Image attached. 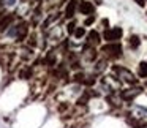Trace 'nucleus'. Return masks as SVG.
Listing matches in <instances>:
<instances>
[{"label": "nucleus", "mask_w": 147, "mask_h": 128, "mask_svg": "<svg viewBox=\"0 0 147 128\" xmlns=\"http://www.w3.org/2000/svg\"><path fill=\"white\" fill-rule=\"evenodd\" d=\"M101 51L109 57H119L122 54V44L120 43H108L106 46H103Z\"/></svg>", "instance_id": "1"}, {"label": "nucleus", "mask_w": 147, "mask_h": 128, "mask_svg": "<svg viewBox=\"0 0 147 128\" xmlns=\"http://www.w3.org/2000/svg\"><path fill=\"white\" fill-rule=\"evenodd\" d=\"M112 70H114L115 73L120 74V79H123L125 82H128V84H136L138 77H134V74L131 73L130 70H127V68H120V67H114Z\"/></svg>", "instance_id": "2"}, {"label": "nucleus", "mask_w": 147, "mask_h": 128, "mask_svg": "<svg viewBox=\"0 0 147 128\" xmlns=\"http://www.w3.org/2000/svg\"><path fill=\"white\" fill-rule=\"evenodd\" d=\"M141 93V89L139 87H131V89H127V90H122L120 92V98L125 100V101H131L134 96H138Z\"/></svg>", "instance_id": "3"}, {"label": "nucleus", "mask_w": 147, "mask_h": 128, "mask_svg": "<svg viewBox=\"0 0 147 128\" xmlns=\"http://www.w3.org/2000/svg\"><path fill=\"white\" fill-rule=\"evenodd\" d=\"M79 11L82 14H89V16H92L93 11H95V7H93L92 2H87V0H84V2H81L79 3Z\"/></svg>", "instance_id": "4"}, {"label": "nucleus", "mask_w": 147, "mask_h": 128, "mask_svg": "<svg viewBox=\"0 0 147 128\" xmlns=\"http://www.w3.org/2000/svg\"><path fill=\"white\" fill-rule=\"evenodd\" d=\"M27 33H29V27H27V24L21 22L19 26L16 27V38H18V41H22V40L27 36Z\"/></svg>", "instance_id": "5"}, {"label": "nucleus", "mask_w": 147, "mask_h": 128, "mask_svg": "<svg viewBox=\"0 0 147 128\" xmlns=\"http://www.w3.org/2000/svg\"><path fill=\"white\" fill-rule=\"evenodd\" d=\"M78 7V0H70L67 5V10H65V18L67 19H71V18L74 16V10H76Z\"/></svg>", "instance_id": "6"}, {"label": "nucleus", "mask_w": 147, "mask_h": 128, "mask_svg": "<svg viewBox=\"0 0 147 128\" xmlns=\"http://www.w3.org/2000/svg\"><path fill=\"white\" fill-rule=\"evenodd\" d=\"M13 19H14V16L13 14H7L5 18H2V21H0V30H5L8 26H10L11 22H13Z\"/></svg>", "instance_id": "7"}, {"label": "nucleus", "mask_w": 147, "mask_h": 128, "mask_svg": "<svg viewBox=\"0 0 147 128\" xmlns=\"http://www.w3.org/2000/svg\"><path fill=\"white\" fill-rule=\"evenodd\" d=\"M138 76L139 77H147V62H141L139 67H138Z\"/></svg>", "instance_id": "8"}, {"label": "nucleus", "mask_w": 147, "mask_h": 128, "mask_svg": "<svg viewBox=\"0 0 147 128\" xmlns=\"http://www.w3.org/2000/svg\"><path fill=\"white\" fill-rule=\"evenodd\" d=\"M103 38H105L108 43L117 41V40H115V35H114V30H105V33H103Z\"/></svg>", "instance_id": "9"}, {"label": "nucleus", "mask_w": 147, "mask_h": 128, "mask_svg": "<svg viewBox=\"0 0 147 128\" xmlns=\"http://www.w3.org/2000/svg\"><path fill=\"white\" fill-rule=\"evenodd\" d=\"M89 41L92 43V44H98L100 43V35L95 32V30H92V32L89 33Z\"/></svg>", "instance_id": "10"}, {"label": "nucleus", "mask_w": 147, "mask_h": 128, "mask_svg": "<svg viewBox=\"0 0 147 128\" xmlns=\"http://www.w3.org/2000/svg\"><path fill=\"white\" fill-rule=\"evenodd\" d=\"M130 44H131V48H138V46L141 44L139 36H138V35H131L130 36Z\"/></svg>", "instance_id": "11"}, {"label": "nucleus", "mask_w": 147, "mask_h": 128, "mask_svg": "<svg viewBox=\"0 0 147 128\" xmlns=\"http://www.w3.org/2000/svg\"><path fill=\"white\" fill-rule=\"evenodd\" d=\"M19 76L22 77V79H29V77L32 76V70H30V68H26V70H22L19 73Z\"/></svg>", "instance_id": "12"}, {"label": "nucleus", "mask_w": 147, "mask_h": 128, "mask_svg": "<svg viewBox=\"0 0 147 128\" xmlns=\"http://www.w3.org/2000/svg\"><path fill=\"white\" fill-rule=\"evenodd\" d=\"M84 35H86V29H84V27H78V29L74 30V36H76V38H82Z\"/></svg>", "instance_id": "13"}, {"label": "nucleus", "mask_w": 147, "mask_h": 128, "mask_svg": "<svg viewBox=\"0 0 147 128\" xmlns=\"http://www.w3.org/2000/svg\"><path fill=\"white\" fill-rule=\"evenodd\" d=\"M114 35H115V40H120L122 38V35H123V30L120 29V27H114Z\"/></svg>", "instance_id": "14"}, {"label": "nucleus", "mask_w": 147, "mask_h": 128, "mask_svg": "<svg viewBox=\"0 0 147 128\" xmlns=\"http://www.w3.org/2000/svg\"><path fill=\"white\" fill-rule=\"evenodd\" d=\"M84 81H86V76H84L82 73L74 74V82H82V84H84Z\"/></svg>", "instance_id": "15"}, {"label": "nucleus", "mask_w": 147, "mask_h": 128, "mask_svg": "<svg viewBox=\"0 0 147 128\" xmlns=\"http://www.w3.org/2000/svg\"><path fill=\"white\" fill-rule=\"evenodd\" d=\"M74 30H76V24L71 21V22L67 26V32H68V33H74Z\"/></svg>", "instance_id": "16"}, {"label": "nucleus", "mask_w": 147, "mask_h": 128, "mask_svg": "<svg viewBox=\"0 0 147 128\" xmlns=\"http://www.w3.org/2000/svg\"><path fill=\"white\" fill-rule=\"evenodd\" d=\"M95 77L93 76H89V77H86V81H84V84H86V86H93V84H95Z\"/></svg>", "instance_id": "17"}, {"label": "nucleus", "mask_w": 147, "mask_h": 128, "mask_svg": "<svg viewBox=\"0 0 147 128\" xmlns=\"http://www.w3.org/2000/svg\"><path fill=\"white\" fill-rule=\"evenodd\" d=\"M93 22H95V16L92 14V16H89L86 21H84V26H92Z\"/></svg>", "instance_id": "18"}, {"label": "nucleus", "mask_w": 147, "mask_h": 128, "mask_svg": "<svg viewBox=\"0 0 147 128\" xmlns=\"http://www.w3.org/2000/svg\"><path fill=\"white\" fill-rule=\"evenodd\" d=\"M134 2H136L139 7H144V5H146V0H134Z\"/></svg>", "instance_id": "19"}, {"label": "nucleus", "mask_w": 147, "mask_h": 128, "mask_svg": "<svg viewBox=\"0 0 147 128\" xmlns=\"http://www.w3.org/2000/svg\"><path fill=\"white\" fill-rule=\"evenodd\" d=\"M38 2H43V0H38Z\"/></svg>", "instance_id": "20"}]
</instances>
